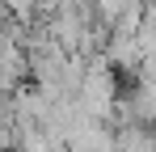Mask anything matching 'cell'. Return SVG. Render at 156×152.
<instances>
[{
    "label": "cell",
    "mask_w": 156,
    "mask_h": 152,
    "mask_svg": "<svg viewBox=\"0 0 156 152\" xmlns=\"http://www.w3.org/2000/svg\"><path fill=\"white\" fill-rule=\"evenodd\" d=\"M9 17H13V13H9V9H4V0H0V30L9 25Z\"/></svg>",
    "instance_id": "cell-1"
}]
</instances>
